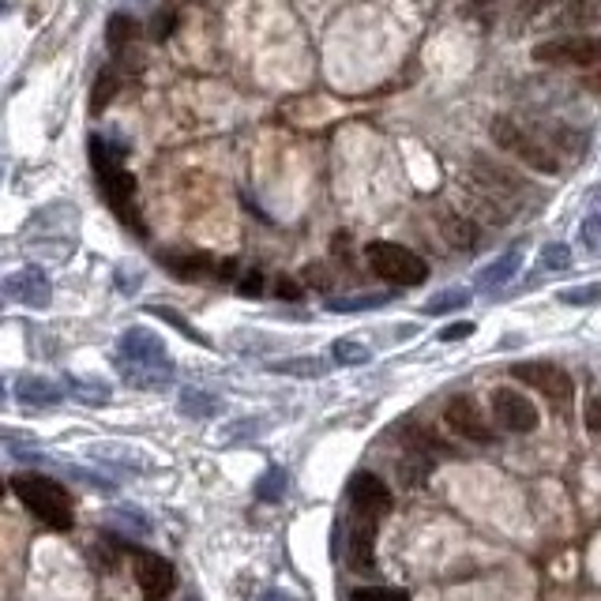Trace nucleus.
Listing matches in <instances>:
<instances>
[{
	"instance_id": "1",
	"label": "nucleus",
	"mask_w": 601,
	"mask_h": 601,
	"mask_svg": "<svg viewBox=\"0 0 601 601\" xmlns=\"http://www.w3.org/2000/svg\"><path fill=\"white\" fill-rule=\"evenodd\" d=\"M489 132H493V139L504 151H511L523 166L545 173V177L564 173V166H568L571 158L579 155V147H583V136L571 132L568 124L530 121V117H515V113L493 117Z\"/></svg>"
},
{
	"instance_id": "2",
	"label": "nucleus",
	"mask_w": 601,
	"mask_h": 601,
	"mask_svg": "<svg viewBox=\"0 0 601 601\" xmlns=\"http://www.w3.org/2000/svg\"><path fill=\"white\" fill-rule=\"evenodd\" d=\"M91 166H94V181L102 185L109 207L117 211L124 226H132L139 237H147L143 230V218L136 211V181L132 173L124 170V143H106L102 136H91Z\"/></svg>"
},
{
	"instance_id": "3",
	"label": "nucleus",
	"mask_w": 601,
	"mask_h": 601,
	"mask_svg": "<svg viewBox=\"0 0 601 601\" xmlns=\"http://www.w3.org/2000/svg\"><path fill=\"white\" fill-rule=\"evenodd\" d=\"M12 489L23 500V508L31 511L38 523H46L49 530L72 526V496L61 481L46 478V474H19V478H12Z\"/></svg>"
},
{
	"instance_id": "4",
	"label": "nucleus",
	"mask_w": 601,
	"mask_h": 601,
	"mask_svg": "<svg viewBox=\"0 0 601 601\" xmlns=\"http://www.w3.org/2000/svg\"><path fill=\"white\" fill-rule=\"evenodd\" d=\"M365 260L391 286H421L429 278V263L406 245H395V241H372L365 248Z\"/></svg>"
},
{
	"instance_id": "5",
	"label": "nucleus",
	"mask_w": 601,
	"mask_h": 601,
	"mask_svg": "<svg viewBox=\"0 0 601 601\" xmlns=\"http://www.w3.org/2000/svg\"><path fill=\"white\" fill-rule=\"evenodd\" d=\"M538 64H560V68H590L601 61V38L590 34H568V38H553L534 49Z\"/></svg>"
},
{
	"instance_id": "6",
	"label": "nucleus",
	"mask_w": 601,
	"mask_h": 601,
	"mask_svg": "<svg viewBox=\"0 0 601 601\" xmlns=\"http://www.w3.org/2000/svg\"><path fill=\"white\" fill-rule=\"evenodd\" d=\"M511 376L523 380L526 387L541 391V395L549 402H556V406L571 402V391H575L571 376L560 369V365H553V361H519V365H511Z\"/></svg>"
},
{
	"instance_id": "7",
	"label": "nucleus",
	"mask_w": 601,
	"mask_h": 601,
	"mask_svg": "<svg viewBox=\"0 0 601 601\" xmlns=\"http://www.w3.org/2000/svg\"><path fill=\"white\" fill-rule=\"evenodd\" d=\"M376 526L380 519L350 511V526H346V564L357 575H372L376 571Z\"/></svg>"
},
{
	"instance_id": "8",
	"label": "nucleus",
	"mask_w": 601,
	"mask_h": 601,
	"mask_svg": "<svg viewBox=\"0 0 601 601\" xmlns=\"http://www.w3.org/2000/svg\"><path fill=\"white\" fill-rule=\"evenodd\" d=\"M132 568H136V583L143 590V598L147 601H166L173 594V586H177V571L166 556L158 553H147V549H136L132 553Z\"/></svg>"
},
{
	"instance_id": "9",
	"label": "nucleus",
	"mask_w": 601,
	"mask_h": 601,
	"mask_svg": "<svg viewBox=\"0 0 601 601\" xmlns=\"http://www.w3.org/2000/svg\"><path fill=\"white\" fill-rule=\"evenodd\" d=\"M493 417L504 432H534L538 429V406L515 387H496L493 391Z\"/></svg>"
},
{
	"instance_id": "10",
	"label": "nucleus",
	"mask_w": 601,
	"mask_h": 601,
	"mask_svg": "<svg viewBox=\"0 0 601 601\" xmlns=\"http://www.w3.org/2000/svg\"><path fill=\"white\" fill-rule=\"evenodd\" d=\"M346 500H350V511H361V515H372V519H384L387 511L395 508V496L387 489V481H380L369 470H357L350 478Z\"/></svg>"
},
{
	"instance_id": "11",
	"label": "nucleus",
	"mask_w": 601,
	"mask_h": 601,
	"mask_svg": "<svg viewBox=\"0 0 601 601\" xmlns=\"http://www.w3.org/2000/svg\"><path fill=\"white\" fill-rule=\"evenodd\" d=\"M444 421L447 429L455 432V436H463V440H474V444H493L496 440L493 425L485 421V414H481L478 402L470 399V395H455V399L447 402Z\"/></svg>"
},
{
	"instance_id": "12",
	"label": "nucleus",
	"mask_w": 601,
	"mask_h": 601,
	"mask_svg": "<svg viewBox=\"0 0 601 601\" xmlns=\"http://www.w3.org/2000/svg\"><path fill=\"white\" fill-rule=\"evenodd\" d=\"M158 361H170L166 342L147 327H128L117 342V365H158Z\"/></svg>"
},
{
	"instance_id": "13",
	"label": "nucleus",
	"mask_w": 601,
	"mask_h": 601,
	"mask_svg": "<svg viewBox=\"0 0 601 601\" xmlns=\"http://www.w3.org/2000/svg\"><path fill=\"white\" fill-rule=\"evenodd\" d=\"M4 290L12 301L19 305H27V309H46L49 301H53V286H49V278L38 271V267H23L16 275L4 282Z\"/></svg>"
},
{
	"instance_id": "14",
	"label": "nucleus",
	"mask_w": 601,
	"mask_h": 601,
	"mask_svg": "<svg viewBox=\"0 0 601 601\" xmlns=\"http://www.w3.org/2000/svg\"><path fill=\"white\" fill-rule=\"evenodd\" d=\"M16 399L27 410H49L64 399V387L46 380V376H19L16 380Z\"/></svg>"
},
{
	"instance_id": "15",
	"label": "nucleus",
	"mask_w": 601,
	"mask_h": 601,
	"mask_svg": "<svg viewBox=\"0 0 601 601\" xmlns=\"http://www.w3.org/2000/svg\"><path fill=\"white\" fill-rule=\"evenodd\" d=\"M124 384L136 391H162L173 384V361H158V365H117Z\"/></svg>"
},
{
	"instance_id": "16",
	"label": "nucleus",
	"mask_w": 601,
	"mask_h": 601,
	"mask_svg": "<svg viewBox=\"0 0 601 601\" xmlns=\"http://www.w3.org/2000/svg\"><path fill=\"white\" fill-rule=\"evenodd\" d=\"M519 267H523V248H508L500 260H493L485 271H478V286L481 293H493V290H504L511 278L519 275Z\"/></svg>"
},
{
	"instance_id": "17",
	"label": "nucleus",
	"mask_w": 601,
	"mask_h": 601,
	"mask_svg": "<svg viewBox=\"0 0 601 601\" xmlns=\"http://www.w3.org/2000/svg\"><path fill=\"white\" fill-rule=\"evenodd\" d=\"M162 267L173 271L177 278H192V282L218 278V263L211 260V256H196V252H166V256H162Z\"/></svg>"
},
{
	"instance_id": "18",
	"label": "nucleus",
	"mask_w": 601,
	"mask_h": 601,
	"mask_svg": "<svg viewBox=\"0 0 601 601\" xmlns=\"http://www.w3.org/2000/svg\"><path fill=\"white\" fill-rule=\"evenodd\" d=\"M440 230H444V237L455 248H474V245H478V226H474V218L455 215V211H444V215H440Z\"/></svg>"
},
{
	"instance_id": "19",
	"label": "nucleus",
	"mask_w": 601,
	"mask_h": 601,
	"mask_svg": "<svg viewBox=\"0 0 601 601\" xmlns=\"http://www.w3.org/2000/svg\"><path fill=\"white\" fill-rule=\"evenodd\" d=\"M64 395L87 402V406H102V402H109L113 391H109V384L91 380V376H64Z\"/></svg>"
},
{
	"instance_id": "20",
	"label": "nucleus",
	"mask_w": 601,
	"mask_h": 601,
	"mask_svg": "<svg viewBox=\"0 0 601 601\" xmlns=\"http://www.w3.org/2000/svg\"><path fill=\"white\" fill-rule=\"evenodd\" d=\"M560 27H590L601 23V0H568L560 12H556Z\"/></svg>"
},
{
	"instance_id": "21",
	"label": "nucleus",
	"mask_w": 601,
	"mask_h": 601,
	"mask_svg": "<svg viewBox=\"0 0 601 601\" xmlns=\"http://www.w3.org/2000/svg\"><path fill=\"white\" fill-rule=\"evenodd\" d=\"M387 293H354V297H327V312H369L387 305Z\"/></svg>"
},
{
	"instance_id": "22",
	"label": "nucleus",
	"mask_w": 601,
	"mask_h": 601,
	"mask_svg": "<svg viewBox=\"0 0 601 601\" xmlns=\"http://www.w3.org/2000/svg\"><path fill=\"white\" fill-rule=\"evenodd\" d=\"M271 372H282V376H301V380H316L327 372V361L320 357H290V361H275Z\"/></svg>"
},
{
	"instance_id": "23",
	"label": "nucleus",
	"mask_w": 601,
	"mask_h": 601,
	"mask_svg": "<svg viewBox=\"0 0 601 601\" xmlns=\"http://www.w3.org/2000/svg\"><path fill=\"white\" fill-rule=\"evenodd\" d=\"M222 410V402L215 395H207V391H196V387H188L185 395H181V414L188 417H215Z\"/></svg>"
},
{
	"instance_id": "24",
	"label": "nucleus",
	"mask_w": 601,
	"mask_h": 601,
	"mask_svg": "<svg viewBox=\"0 0 601 601\" xmlns=\"http://www.w3.org/2000/svg\"><path fill=\"white\" fill-rule=\"evenodd\" d=\"M136 19L132 16H124V12H117V16H109V23H106V46L117 53V49H124L132 38H136Z\"/></svg>"
},
{
	"instance_id": "25",
	"label": "nucleus",
	"mask_w": 601,
	"mask_h": 601,
	"mask_svg": "<svg viewBox=\"0 0 601 601\" xmlns=\"http://www.w3.org/2000/svg\"><path fill=\"white\" fill-rule=\"evenodd\" d=\"M286 485H290L286 470H282V466H271V470L256 481V496H260L263 504H278V500L286 496Z\"/></svg>"
},
{
	"instance_id": "26",
	"label": "nucleus",
	"mask_w": 601,
	"mask_h": 601,
	"mask_svg": "<svg viewBox=\"0 0 601 601\" xmlns=\"http://www.w3.org/2000/svg\"><path fill=\"white\" fill-rule=\"evenodd\" d=\"M470 305V290H444V293H436V297H429L425 301V312L429 316H444V312H455V309H466Z\"/></svg>"
},
{
	"instance_id": "27",
	"label": "nucleus",
	"mask_w": 601,
	"mask_h": 601,
	"mask_svg": "<svg viewBox=\"0 0 601 601\" xmlns=\"http://www.w3.org/2000/svg\"><path fill=\"white\" fill-rule=\"evenodd\" d=\"M117 91H121V76L109 68V72H102V76H98V83H94V91H91V109H94V113H102V109L113 102V94H117Z\"/></svg>"
},
{
	"instance_id": "28",
	"label": "nucleus",
	"mask_w": 601,
	"mask_h": 601,
	"mask_svg": "<svg viewBox=\"0 0 601 601\" xmlns=\"http://www.w3.org/2000/svg\"><path fill=\"white\" fill-rule=\"evenodd\" d=\"M94 556H98V564H102V568L113 571L124 556V541L113 538V534H102V538H94Z\"/></svg>"
},
{
	"instance_id": "29",
	"label": "nucleus",
	"mask_w": 601,
	"mask_h": 601,
	"mask_svg": "<svg viewBox=\"0 0 601 601\" xmlns=\"http://www.w3.org/2000/svg\"><path fill=\"white\" fill-rule=\"evenodd\" d=\"M331 357L339 361V365H369L372 361V354L361 346V342H354V339H339L335 346H331Z\"/></svg>"
},
{
	"instance_id": "30",
	"label": "nucleus",
	"mask_w": 601,
	"mask_h": 601,
	"mask_svg": "<svg viewBox=\"0 0 601 601\" xmlns=\"http://www.w3.org/2000/svg\"><path fill=\"white\" fill-rule=\"evenodd\" d=\"M151 316H158V320H166V324H173L177 327V331H181V335H188V339L192 342H203V346H207V335H200V331H196V327L188 324L185 316H181V312H173V309H166V305H151Z\"/></svg>"
},
{
	"instance_id": "31",
	"label": "nucleus",
	"mask_w": 601,
	"mask_h": 601,
	"mask_svg": "<svg viewBox=\"0 0 601 601\" xmlns=\"http://www.w3.org/2000/svg\"><path fill=\"white\" fill-rule=\"evenodd\" d=\"M541 267H545V271H564V267H568L571 263V248L564 245V241H549V245L541 248Z\"/></svg>"
},
{
	"instance_id": "32",
	"label": "nucleus",
	"mask_w": 601,
	"mask_h": 601,
	"mask_svg": "<svg viewBox=\"0 0 601 601\" xmlns=\"http://www.w3.org/2000/svg\"><path fill=\"white\" fill-rule=\"evenodd\" d=\"M560 301H564V305H598V301H601V282H590V286H571V290H560Z\"/></svg>"
},
{
	"instance_id": "33",
	"label": "nucleus",
	"mask_w": 601,
	"mask_h": 601,
	"mask_svg": "<svg viewBox=\"0 0 601 601\" xmlns=\"http://www.w3.org/2000/svg\"><path fill=\"white\" fill-rule=\"evenodd\" d=\"M350 601H410V598L402 590H395V586H361V590L350 594Z\"/></svg>"
},
{
	"instance_id": "34",
	"label": "nucleus",
	"mask_w": 601,
	"mask_h": 601,
	"mask_svg": "<svg viewBox=\"0 0 601 601\" xmlns=\"http://www.w3.org/2000/svg\"><path fill=\"white\" fill-rule=\"evenodd\" d=\"M579 241L590 256H598L601 252V215H586L583 218V230H579Z\"/></svg>"
},
{
	"instance_id": "35",
	"label": "nucleus",
	"mask_w": 601,
	"mask_h": 601,
	"mask_svg": "<svg viewBox=\"0 0 601 601\" xmlns=\"http://www.w3.org/2000/svg\"><path fill=\"white\" fill-rule=\"evenodd\" d=\"M237 293H241V297H260V293H263V275H260V271H248V275L237 278Z\"/></svg>"
},
{
	"instance_id": "36",
	"label": "nucleus",
	"mask_w": 601,
	"mask_h": 601,
	"mask_svg": "<svg viewBox=\"0 0 601 601\" xmlns=\"http://www.w3.org/2000/svg\"><path fill=\"white\" fill-rule=\"evenodd\" d=\"M583 421H586V429H590V432H601V395H594V399L586 402Z\"/></svg>"
},
{
	"instance_id": "37",
	"label": "nucleus",
	"mask_w": 601,
	"mask_h": 601,
	"mask_svg": "<svg viewBox=\"0 0 601 601\" xmlns=\"http://www.w3.org/2000/svg\"><path fill=\"white\" fill-rule=\"evenodd\" d=\"M466 335H474V324H470V320L444 327V331H440V342H455V339H466Z\"/></svg>"
},
{
	"instance_id": "38",
	"label": "nucleus",
	"mask_w": 601,
	"mask_h": 601,
	"mask_svg": "<svg viewBox=\"0 0 601 601\" xmlns=\"http://www.w3.org/2000/svg\"><path fill=\"white\" fill-rule=\"evenodd\" d=\"M275 293L282 297V301H297V297H301V286H297L293 278H278V282H275Z\"/></svg>"
},
{
	"instance_id": "39",
	"label": "nucleus",
	"mask_w": 601,
	"mask_h": 601,
	"mask_svg": "<svg viewBox=\"0 0 601 601\" xmlns=\"http://www.w3.org/2000/svg\"><path fill=\"white\" fill-rule=\"evenodd\" d=\"M170 31H173V16H170V12L155 16V23H151V34H155V38H166Z\"/></svg>"
},
{
	"instance_id": "40",
	"label": "nucleus",
	"mask_w": 601,
	"mask_h": 601,
	"mask_svg": "<svg viewBox=\"0 0 601 601\" xmlns=\"http://www.w3.org/2000/svg\"><path fill=\"white\" fill-rule=\"evenodd\" d=\"M553 4H560V0H523V12L526 16H538V12L553 8Z\"/></svg>"
},
{
	"instance_id": "41",
	"label": "nucleus",
	"mask_w": 601,
	"mask_h": 601,
	"mask_svg": "<svg viewBox=\"0 0 601 601\" xmlns=\"http://www.w3.org/2000/svg\"><path fill=\"white\" fill-rule=\"evenodd\" d=\"M309 278H312V282H320V286H327V282H331L324 267H309Z\"/></svg>"
},
{
	"instance_id": "42",
	"label": "nucleus",
	"mask_w": 601,
	"mask_h": 601,
	"mask_svg": "<svg viewBox=\"0 0 601 601\" xmlns=\"http://www.w3.org/2000/svg\"><path fill=\"white\" fill-rule=\"evenodd\" d=\"M260 601H293V598H290V594H282V590H267Z\"/></svg>"
},
{
	"instance_id": "43",
	"label": "nucleus",
	"mask_w": 601,
	"mask_h": 601,
	"mask_svg": "<svg viewBox=\"0 0 601 601\" xmlns=\"http://www.w3.org/2000/svg\"><path fill=\"white\" fill-rule=\"evenodd\" d=\"M0 402H4V384H0Z\"/></svg>"
},
{
	"instance_id": "44",
	"label": "nucleus",
	"mask_w": 601,
	"mask_h": 601,
	"mask_svg": "<svg viewBox=\"0 0 601 601\" xmlns=\"http://www.w3.org/2000/svg\"><path fill=\"white\" fill-rule=\"evenodd\" d=\"M0 496H4V481H0Z\"/></svg>"
},
{
	"instance_id": "45",
	"label": "nucleus",
	"mask_w": 601,
	"mask_h": 601,
	"mask_svg": "<svg viewBox=\"0 0 601 601\" xmlns=\"http://www.w3.org/2000/svg\"><path fill=\"white\" fill-rule=\"evenodd\" d=\"M598 196H601V188H598Z\"/></svg>"
}]
</instances>
